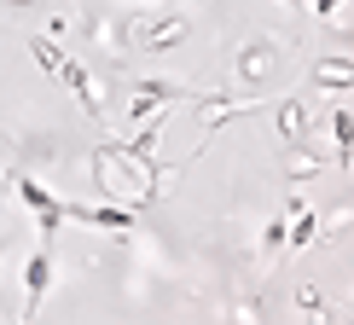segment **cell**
Listing matches in <instances>:
<instances>
[{
	"mask_svg": "<svg viewBox=\"0 0 354 325\" xmlns=\"http://www.w3.org/2000/svg\"><path fill=\"white\" fill-rule=\"evenodd\" d=\"M47 290H53V244H41V250H35V261H29V273H24V297H29V314H35V308L47 302Z\"/></svg>",
	"mask_w": 354,
	"mask_h": 325,
	"instance_id": "cell-1",
	"label": "cell"
},
{
	"mask_svg": "<svg viewBox=\"0 0 354 325\" xmlns=\"http://www.w3.org/2000/svg\"><path fill=\"white\" fill-rule=\"evenodd\" d=\"M70 221H87V227H105V232H128L134 227V210H99V203H64Z\"/></svg>",
	"mask_w": 354,
	"mask_h": 325,
	"instance_id": "cell-2",
	"label": "cell"
},
{
	"mask_svg": "<svg viewBox=\"0 0 354 325\" xmlns=\"http://www.w3.org/2000/svg\"><path fill=\"white\" fill-rule=\"evenodd\" d=\"M18 198H24L29 210L41 215V227H47V232L58 227V221H64V203H58V198H53V192L41 186V180H18Z\"/></svg>",
	"mask_w": 354,
	"mask_h": 325,
	"instance_id": "cell-3",
	"label": "cell"
},
{
	"mask_svg": "<svg viewBox=\"0 0 354 325\" xmlns=\"http://www.w3.org/2000/svg\"><path fill=\"white\" fill-rule=\"evenodd\" d=\"M337 145H343V157H354V116H337Z\"/></svg>",
	"mask_w": 354,
	"mask_h": 325,
	"instance_id": "cell-4",
	"label": "cell"
},
{
	"mask_svg": "<svg viewBox=\"0 0 354 325\" xmlns=\"http://www.w3.org/2000/svg\"><path fill=\"white\" fill-rule=\"evenodd\" d=\"M308 239H314V215H302V221H297V227H290V250H302Z\"/></svg>",
	"mask_w": 354,
	"mask_h": 325,
	"instance_id": "cell-5",
	"label": "cell"
}]
</instances>
